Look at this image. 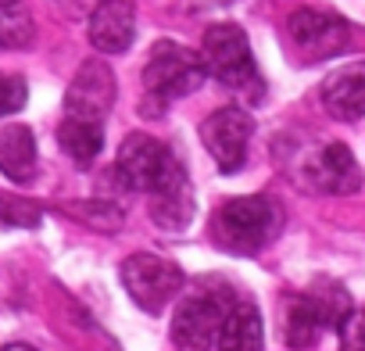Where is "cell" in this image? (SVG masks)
Instances as JSON below:
<instances>
[{"instance_id":"cell-1","label":"cell","mask_w":365,"mask_h":351,"mask_svg":"<svg viewBox=\"0 0 365 351\" xmlns=\"http://www.w3.org/2000/svg\"><path fill=\"white\" fill-rule=\"evenodd\" d=\"M201 68L212 72L230 93L258 104L265 97V83H262V72L255 65V54H251V44L244 36L240 26L233 22H219L205 33L201 40Z\"/></svg>"},{"instance_id":"cell-2","label":"cell","mask_w":365,"mask_h":351,"mask_svg":"<svg viewBox=\"0 0 365 351\" xmlns=\"http://www.w3.org/2000/svg\"><path fill=\"white\" fill-rule=\"evenodd\" d=\"M283 230V212L269 198H237L212 215V240L230 255H258Z\"/></svg>"},{"instance_id":"cell-3","label":"cell","mask_w":365,"mask_h":351,"mask_svg":"<svg viewBox=\"0 0 365 351\" xmlns=\"http://www.w3.org/2000/svg\"><path fill=\"white\" fill-rule=\"evenodd\" d=\"M115 172H118V180L125 183V190H143L147 198L187 183V168L179 165L172 147L158 143L147 133H129L122 140L118 158H115Z\"/></svg>"},{"instance_id":"cell-4","label":"cell","mask_w":365,"mask_h":351,"mask_svg":"<svg viewBox=\"0 0 365 351\" xmlns=\"http://www.w3.org/2000/svg\"><path fill=\"white\" fill-rule=\"evenodd\" d=\"M233 301L237 297L222 280H205L194 294L182 297L172 312V330H168L175 351H208Z\"/></svg>"},{"instance_id":"cell-5","label":"cell","mask_w":365,"mask_h":351,"mask_svg":"<svg viewBox=\"0 0 365 351\" xmlns=\"http://www.w3.org/2000/svg\"><path fill=\"white\" fill-rule=\"evenodd\" d=\"M205 83L201 58L175 40H158L150 47V58L143 65V86L154 101L168 104L175 97H190Z\"/></svg>"},{"instance_id":"cell-6","label":"cell","mask_w":365,"mask_h":351,"mask_svg":"<svg viewBox=\"0 0 365 351\" xmlns=\"http://www.w3.org/2000/svg\"><path fill=\"white\" fill-rule=\"evenodd\" d=\"M187 283L179 265L158 258V255H133L122 262V287L143 312H161Z\"/></svg>"},{"instance_id":"cell-7","label":"cell","mask_w":365,"mask_h":351,"mask_svg":"<svg viewBox=\"0 0 365 351\" xmlns=\"http://www.w3.org/2000/svg\"><path fill=\"white\" fill-rule=\"evenodd\" d=\"M251 133H255V118L247 108H219L201 122V143L208 147V154L215 158V165L233 176L240 172V165L247 161V147H251Z\"/></svg>"},{"instance_id":"cell-8","label":"cell","mask_w":365,"mask_h":351,"mask_svg":"<svg viewBox=\"0 0 365 351\" xmlns=\"http://www.w3.org/2000/svg\"><path fill=\"white\" fill-rule=\"evenodd\" d=\"M287 33L308 61H326L351 44V26L340 15H329L319 8H297L287 19Z\"/></svg>"},{"instance_id":"cell-9","label":"cell","mask_w":365,"mask_h":351,"mask_svg":"<svg viewBox=\"0 0 365 351\" xmlns=\"http://www.w3.org/2000/svg\"><path fill=\"white\" fill-rule=\"evenodd\" d=\"M111 104H115V76H111V68L104 61H86L76 72V79H72V86L65 93L68 118H76V122H97L101 126L104 115L111 111Z\"/></svg>"},{"instance_id":"cell-10","label":"cell","mask_w":365,"mask_h":351,"mask_svg":"<svg viewBox=\"0 0 365 351\" xmlns=\"http://www.w3.org/2000/svg\"><path fill=\"white\" fill-rule=\"evenodd\" d=\"M304 180H308L315 190H322V194H351V190H358L361 176H358L354 154H351L344 143H326V147H319V151L308 158Z\"/></svg>"},{"instance_id":"cell-11","label":"cell","mask_w":365,"mask_h":351,"mask_svg":"<svg viewBox=\"0 0 365 351\" xmlns=\"http://www.w3.org/2000/svg\"><path fill=\"white\" fill-rule=\"evenodd\" d=\"M136 36V8L133 4H101L90 15V44L104 54H122Z\"/></svg>"},{"instance_id":"cell-12","label":"cell","mask_w":365,"mask_h":351,"mask_svg":"<svg viewBox=\"0 0 365 351\" xmlns=\"http://www.w3.org/2000/svg\"><path fill=\"white\" fill-rule=\"evenodd\" d=\"M322 104L333 118L358 122L365 111V65H347L322 83Z\"/></svg>"},{"instance_id":"cell-13","label":"cell","mask_w":365,"mask_h":351,"mask_svg":"<svg viewBox=\"0 0 365 351\" xmlns=\"http://www.w3.org/2000/svg\"><path fill=\"white\" fill-rule=\"evenodd\" d=\"M262 315L251 301H233L219 333H215V344L219 351H262Z\"/></svg>"},{"instance_id":"cell-14","label":"cell","mask_w":365,"mask_h":351,"mask_svg":"<svg viewBox=\"0 0 365 351\" xmlns=\"http://www.w3.org/2000/svg\"><path fill=\"white\" fill-rule=\"evenodd\" d=\"M0 172L11 183H29L36 172V140L29 126H4L0 129Z\"/></svg>"},{"instance_id":"cell-15","label":"cell","mask_w":365,"mask_h":351,"mask_svg":"<svg viewBox=\"0 0 365 351\" xmlns=\"http://www.w3.org/2000/svg\"><path fill=\"white\" fill-rule=\"evenodd\" d=\"M326 330L319 308L312 305V297L301 290V294H290L287 297V308H283V340L290 347H312L319 340V333Z\"/></svg>"},{"instance_id":"cell-16","label":"cell","mask_w":365,"mask_h":351,"mask_svg":"<svg viewBox=\"0 0 365 351\" xmlns=\"http://www.w3.org/2000/svg\"><path fill=\"white\" fill-rule=\"evenodd\" d=\"M58 143H61V151H65L76 165H90V161L101 154V147H104V126L65 118V122L58 126Z\"/></svg>"},{"instance_id":"cell-17","label":"cell","mask_w":365,"mask_h":351,"mask_svg":"<svg viewBox=\"0 0 365 351\" xmlns=\"http://www.w3.org/2000/svg\"><path fill=\"white\" fill-rule=\"evenodd\" d=\"M150 201V215L161 230H187V223L194 219V190H190V180L187 183H179L165 194H154L147 198Z\"/></svg>"},{"instance_id":"cell-18","label":"cell","mask_w":365,"mask_h":351,"mask_svg":"<svg viewBox=\"0 0 365 351\" xmlns=\"http://www.w3.org/2000/svg\"><path fill=\"white\" fill-rule=\"evenodd\" d=\"M33 44V19L19 4H0V47L22 51Z\"/></svg>"},{"instance_id":"cell-19","label":"cell","mask_w":365,"mask_h":351,"mask_svg":"<svg viewBox=\"0 0 365 351\" xmlns=\"http://www.w3.org/2000/svg\"><path fill=\"white\" fill-rule=\"evenodd\" d=\"M26 97H29V90H26V79H22V76L0 72V118L15 115V111L26 104Z\"/></svg>"},{"instance_id":"cell-20","label":"cell","mask_w":365,"mask_h":351,"mask_svg":"<svg viewBox=\"0 0 365 351\" xmlns=\"http://www.w3.org/2000/svg\"><path fill=\"white\" fill-rule=\"evenodd\" d=\"M340 344H344V351H361V315H358V308L340 322Z\"/></svg>"},{"instance_id":"cell-21","label":"cell","mask_w":365,"mask_h":351,"mask_svg":"<svg viewBox=\"0 0 365 351\" xmlns=\"http://www.w3.org/2000/svg\"><path fill=\"white\" fill-rule=\"evenodd\" d=\"M0 351H36V347H29V344H4Z\"/></svg>"}]
</instances>
